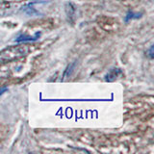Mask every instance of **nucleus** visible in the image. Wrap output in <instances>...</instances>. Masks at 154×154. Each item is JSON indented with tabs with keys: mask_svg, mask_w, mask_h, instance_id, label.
I'll return each mask as SVG.
<instances>
[{
	"mask_svg": "<svg viewBox=\"0 0 154 154\" xmlns=\"http://www.w3.org/2000/svg\"><path fill=\"white\" fill-rule=\"evenodd\" d=\"M29 51H30V48L26 45L9 46L5 48L4 50L0 51V62L6 63L14 61L16 59H18V58L26 56Z\"/></svg>",
	"mask_w": 154,
	"mask_h": 154,
	"instance_id": "obj_1",
	"label": "nucleus"
},
{
	"mask_svg": "<svg viewBox=\"0 0 154 154\" xmlns=\"http://www.w3.org/2000/svg\"><path fill=\"white\" fill-rule=\"evenodd\" d=\"M123 72L120 69H118V67H115V69H111L107 74L105 76V80L107 82H113L118 80L120 77H122Z\"/></svg>",
	"mask_w": 154,
	"mask_h": 154,
	"instance_id": "obj_2",
	"label": "nucleus"
},
{
	"mask_svg": "<svg viewBox=\"0 0 154 154\" xmlns=\"http://www.w3.org/2000/svg\"><path fill=\"white\" fill-rule=\"evenodd\" d=\"M66 17L69 18V20L73 22L76 18V7L74 4L72 3H66Z\"/></svg>",
	"mask_w": 154,
	"mask_h": 154,
	"instance_id": "obj_3",
	"label": "nucleus"
},
{
	"mask_svg": "<svg viewBox=\"0 0 154 154\" xmlns=\"http://www.w3.org/2000/svg\"><path fill=\"white\" fill-rule=\"evenodd\" d=\"M34 4H35V2H32V3H29V4L25 5V6L22 7L21 11L24 12L26 14H28V16H38V14H40V12L34 7Z\"/></svg>",
	"mask_w": 154,
	"mask_h": 154,
	"instance_id": "obj_4",
	"label": "nucleus"
},
{
	"mask_svg": "<svg viewBox=\"0 0 154 154\" xmlns=\"http://www.w3.org/2000/svg\"><path fill=\"white\" fill-rule=\"evenodd\" d=\"M41 36V33L38 32L36 33L34 36H25V35H20L18 36L17 38H16V42H34V41H37L38 38Z\"/></svg>",
	"mask_w": 154,
	"mask_h": 154,
	"instance_id": "obj_5",
	"label": "nucleus"
},
{
	"mask_svg": "<svg viewBox=\"0 0 154 154\" xmlns=\"http://www.w3.org/2000/svg\"><path fill=\"white\" fill-rule=\"evenodd\" d=\"M139 17H141V14H135L133 12H129L127 14V16L126 17H125V20L128 21L129 19H133V18H139Z\"/></svg>",
	"mask_w": 154,
	"mask_h": 154,
	"instance_id": "obj_6",
	"label": "nucleus"
},
{
	"mask_svg": "<svg viewBox=\"0 0 154 154\" xmlns=\"http://www.w3.org/2000/svg\"><path fill=\"white\" fill-rule=\"evenodd\" d=\"M7 90H8V88H6V87H4V88H0V95L3 94Z\"/></svg>",
	"mask_w": 154,
	"mask_h": 154,
	"instance_id": "obj_7",
	"label": "nucleus"
},
{
	"mask_svg": "<svg viewBox=\"0 0 154 154\" xmlns=\"http://www.w3.org/2000/svg\"><path fill=\"white\" fill-rule=\"evenodd\" d=\"M149 57H150L151 59L153 58V45L150 47V49H149Z\"/></svg>",
	"mask_w": 154,
	"mask_h": 154,
	"instance_id": "obj_8",
	"label": "nucleus"
}]
</instances>
